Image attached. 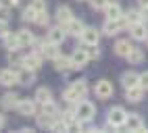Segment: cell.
<instances>
[{
	"label": "cell",
	"mask_w": 148,
	"mask_h": 133,
	"mask_svg": "<svg viewBox=\"0 0 148 133\" xmlns=\"http://www.w3.org/2000/svg\"><path fill=\"white\" fill-rule=\"evenodd\" d=\"M86 92H88L86 81H73V83H71V88L65 92V100H67V102H77L79 98L86 96Z\"/></svg>",
	"instance_id": "cell-1"
},
{
	"label": "cell",
	"mask_w": 148,
	"mask_h": 133,
	"mask_svg": "<svg viewBox=\"0 0 148 133\" xmlns=\"http://www.w3.org/2000/svg\"><path fill=\"white\" fill-rule=\"evenodd\" d=\"M125 121H127V112L121 106H115L108 110V125L111 127H121L125 125Z\"/></svg>",
	"instance_id": "cell-2"
},
{
	"label": "cell",
	"mask_w": 148,
	"mask_h": 133,
	"mask_svg": "<svg viewBox=\"0 0 148 133\" xmlns=\"http://www.w3.org/2000/svg\"><path fill=\"white\" fill-rule=\"evenodd\" d=\"M94 112H96L94 104H90V102H79V104H77V112H75V117L79 119V121H84V123H88V121H92V119H94Z\"/></svg>",
	"instance_id": "cell-3"
},
{
	"label": "cell",
	"mask_w": 148,
	"mask_h": 133,
	"mask_svg": "<svg viewBox=\"0 0 148 133\" xmlns=\"http://www.w3.org/2000/svg\"><path fill=\"white\" fill-rule=\"evenodd\" d=\"M123 25H127L125 19H106L104 25H102V29H104L106 35H115V33H119V29Z\"/></svg>",
	"instance_id": "cell-4"
},
{
	"label": "cell",
	"mask_w": 148,
	"mask_h": 133,
	"mask_svg": "<svg viewBox=\"0 0 148 133\" xmlns=\"http://www.w3.org/2000/svg\"><path fill=\"white\" fill-rule=\"evenodd\" d=\"M94 92H96V96H98V98L106 100V98H111V96H113V83H111V81H106V79H100V81L96 83Z\"/></svg>",
	"instance_id": "cell-5"
},
{
	"label": "cell",
	"mask_w": 148,
	"mask_h": 133,
	"mask_svg": "<svg viewBox=\"0 0 148 133\" xmlns=\"http://www.w3.org/2000/svg\"><path fill=\"white\" fill-rule=\"evenodd\" d=\"M88 58H90V54H88L86 48H79V50H75L73 56H71V62H73V69H82V66L88 62Z\"/></svg>",
	"instance_id": "cell-6"
},
{
	"label": "cell",
	"mask_w": 148,
	"mask_h": 133,
	"mask_svg": "<svg viewBox=\"0 0 148 133\" xmlns=\"http://www.w3.org/2000/svg\"><path fill=\"white\" fill-rule=\"evenodd\" d=\"M17 110H19V115H23V117H32L34 112H36V104L32 102V100H19V104H17Z\"/></svg>",
	"instance_id": "cell-7"
},
{
	"label": "cell",
	"mask_w": 148,
	"mask_h": 133,
	"mask_svg": "<svg viewBox=\"0 0 148 133\" xmlns=\"http://www.w3.org/2000/svg\"><path fill=\"white\" fill-rule=\"evenodd\" d=\"M125 127L130 129V131H146V129H144V121L138 117V115H127Z\"/></svg>",
	"instance_id": "cell-8"
},
{
	"label": "cell",
	"mask_w": 148,
	"mask_h": 133,
	"mask_svg": "<svg viewBox=\"0 0 148 133\" xmlns=\"http://www.w3.org/2000/svg\"><path fill=\"white\" fill-rule=\"evenodd\" d=\"M0 83H2V85L19 83V73H15L11 69H2V71H0Z\"/></svg>",
	"instance_id": "cell-9"
},
{
	"label": "cell",
	"mask_w": 148,
	"mask_h": 133,
	"mask_svg": "<svg viewBox=\"0 0 148 133\" xmlns=\"http://www.w3.org/2000/svg\"><path fill=\"white\" fill-rule=\"evenodd\" d=\"M121 83H123V88H134V85H140V75L134 73V71H127L121 75Z\"/></svg>",
	"instance_id": "cell-10"
},
{
	"label": "cell",
	"mask_w": 148,
	"mask_h": 133,
	"mask_svg": "<svg viewBox=\"0 0 148 133\" xmlns=\"http://www.w3.org/2000/svg\"><path fill=\"white\" fill-rule=\"evenodd\" d=\"M132 37H134V40H148V29H146V25L144 23H140V21H138V23H134L132 25Z\"/></svg>",
	"instance_id": "cell-11"
},
{
	"label": "cell",
	"mask_w": 148,
	"mask_h": 133,
	"mask_svg": "<svg viewBox=\"0 0 148 133\" xmlns=\"http://www.w3.org/2000/svg\"><path fill=\"white\" fill-rule=\"evenodd\" d=\"M98 31L94 29V27H86L84 29V33H82V40H84V44L86 46H94V44H98Z\"/></svg>",
	"instance_id": "cell-12"
},
{
	"label": "cell",
	"mask_w": 148,
	"mask_h": 133,
	"mask_svg": "<svg viewBox=\"0 0 148 133\" xmlns=\"http://www.w3.org/2000/svg\"><path fill=\"white\" fill-rule=\"evenodd\" d=\"M84 23L82 21H77V19H71L69 23H65V31H69L71 35H82L84 33Z\"/></svg>",
	"instance_id": "cell-13"
},
{
	"label": "cell",
	"mask_w": 148,
	"mask_h": 133,
	"mask_svg": "<svg viewBox=\"0 0 148 133\" xmlns=\"http://www.w3.org/2000/svg\"><path fill=\"white\" fill-rule=\"evenodd\" d=\"M142 92H144L142 85H134V88H127L125 98L130 100V102H140V100H142Z\"/></svg>",
	"instance_id": "cell-14"
},
{
	"label": "cell",
	"mask_w": 148,
	"mask_h": 133,
	"mask_svg": "<svg viewBox=\"0 0 148 133\" xmlns=\"http://www.w3.org/2000/svg\"><path fill=\"white\" fill-rule=\"evenodd\" d=\"M104 13H106V19H121V6L117 2H108L104 6Z\"/></svg>",
	"instance_id": "cell-15"
},
{
	"label": "cell",
	"mask_w": 148,
	"mask_h": 133,
	"mask_svg": "<svg viewBox=\"0 0 148 133\" xmlns=\"http://www.w3.org/2000/svg\"><path fill=\"white\" fill-rule=\"evenodd\" d=\"M132 48H134V46L130 44V40H119V42L115 44V54H119V56H127V54L132 52Z\"/></svg>",
	"instance_id": "cell-16"
},
{
	"label": "cell",
	"mask_w": 148,
	"mask_h": 133,
	"mask_svg": "<svg viewBox=\"0 0 148 133\" xmlns=\"http://www.w3.org/2000/svg\"><path fill=\"white\" fill-rule=\"evenodd\" d=\"M48 40H50L52 44H63V40H65V29L63 27H54V29H50V33H48Z\"/></svg>",
	"instance_id": "cell-17"
},
{
	"label": "cell",
	"mask_w": 148,
	"mask_h": 133,
	"mask_svg": "<svg viewBox=\"0 0 148 133\" xmlns=\"http://www.w3.org/2000/svg\"><path fill=\"white\" fill-rule=\"evenodd\" d=\"M56 19H58L63 25L69 23V21L73 19V17H71V8H69V6H58V8H56Z\"/></svg>",
	"instance_id": "cell-18"
},
{
	"label": "cell",
	"mask_w": 148,
	"mask_h": 133,
	"mask_svg": "<svg viewBox=\"0 0 148 133\" xmlns=\"http://www.w3.org/2000/svg\"><path fill=\"white\" fill-rule=\"evenodd\" d=\"M21 62H23V66H25V69H32V71L40 69V64H42L40 56H25V58H23Z\"/></svg>",
	"instance_id": "cell-19"
},
{
	"label": "cell",
	"mask_w": 148,
	"mask_h": 133,
	"mask_svg": "<svg viewBox=\"0 0 148 133\" xmlns=\"http://www.w3.org/2000/svg\"><path fill=\"white\" fill-rule=\"evenodd\" d=\"M54 66H56V71H67V69H73V62H71V58L56 56V58H54Z\"/></svg>",
	"instance_id": "cell-20"
},
{
	"label": "cell",
	"mask_w": 148,
	"mask_h": 133,
	"mask_svg": "<svg viewBox=\"0 0 148 133\" xmlns=\"http://www.w3.org/2000/svg\"><path fill=\"white\" fill-rule=\"evenodd\" d=\"M19 83H21V85L34 83V71H32V69H25V66H23V71L19 73Z\"/></svg>",
	"instance_id": "cell-21"
},
{
	"label": "cell",
	"mask_w": 148,
	"mask_h": 133,
	"mask_svg": "<svg viewBox=\"0 0 148 133\" xmlns=\"http://www.w3.org/2000/svg\"><path fill=\"white\" fill-rule=\"evenodd\" d=\"M127 60H130L132 64H140V62L144 60V52H142L140 48H132V52L127 54Z\"/></svg>",
	"instance_id": "cell-22"
},
{
	"label": "cell",
	"mask_w": 148,
	"mask_h": 133,
	"mask_svg": "<svg viewBox=\"0 0 148 133\" xmlns=\"http://www.w3.org/2000/svg\"><path fill=\"white\" fill-rule=\"evenodd\" d=\"M42 54L46 56V58H56V56H58V52H56V44L48 42L44 48H42Z\"/></svg>",
	"instance_id": "cell-23"
},
{
	"label": "cell",
	"mask_w": 148,
	"mask_h": 133,
	"mask_svg": "<svg viewBox=\"0 0 148 133\" xmlns=\"http://www.w3.org/2000/svg\"><path fill=\"white\" fill-rule=\"evenodd\" d=\"M36 100L40 102V104L50 102V90H48V88H40V90L36 92Z\"/></svg>",
	"instance_id": "cell-24"
},
{
	"label": "cell",
	"mask_w": 148,
	"mask_h": 133,
	"mask_svg": "<svg viewBox=\"0 0 148 133\" xmlns=\"http://www.w3.org/2000/svg\"><path fill=\"white\" fill-rule=\"evenodd\" d=\"M17 35H19V42H21V46H29V44L34 42V33L27 31V29H21Z\"/></svg>",
	"instance_id": "cell-25"
},
{
	"label": "cell",
	"mask_w": 148,
	"mask_h": 133,
	"mask_svg": "<svg viewBox=\"0 0 148 133\" xmlns=\"http://www.w3.org/2000/svg\"><path fill=\"white\" fill-rule=\"evenodd\" d=\"M4 42H6V48L8 50H17L19 46H21V42H19V35H4Z\"/></svg>",
	"instance_id": "cell-26"
},
{
	"label": "cell",
	"mask_w": 148,
	"mask_h": 133,
	"mask_svg": "<svg viewBox=\"0 0 148 133\" xmlns=\"http://www.w3.org/2000/svg\"><path fill=\"white\" fill-rule=\"evenodd\" d=\"M38 125L40 127H48V129H52V115H48V112H44V115H40L38 117Z\"/></svg>",
	"instance_id": "cell-27"
},
{
	"label": "cell",
	"mask_w": 148,
	"mask_h": 133,
	"mask_svg": "<svg viewBox=\"0 0 148 133\" xmlns=\"http://www.w3.org/2000/svg\"><path fill=\"white\" fill-rule=\"evenodd\" d=\"M2 104H4V108H17L19 100H17V96H15V94H6V96H4V100H2Z\"/></svg>",
	"instance_id": "cell-28"
},
{
	"label": "cell",
	"mask_w": 148,
	"mask_h": 133,
	"mask_svg": "<svg viewBox=\"0 0 148 133\" xmlns=\"http://www.w3.org/2000/svg\"><path fill=\"white\" fill-rule=\"evenodd\" d=\"M125 21L130 23V25L138 23V21H140V13H138V11H127L125 13Z\"/></svg>",
	"instance_id": "cell-29"
},
{
	"label": "cell",
	"mask_w": 148,
	"mask_h": 133,
	"mask_svg": "<svg viewBox=\"0 0 148 133\" xmlns=\"http://www.w3.org/2000/svg\"><path fill=\"white\" fill-rule=\"evenodd\" d=\"M29 6H32L36 13H42V11H46V0H32Z\"/></svg>",
	"instance_id": "cell-30"
},
{
	"label": "cell",
	"mask_w": 148,
	"mask_h": 133,
	"mask_svg": "<svg viewBox=\"0 0 148 133\" xmlns=\"http://www.w3.org/2000/svg\"><path fill=\"white\" fill-rule=\"evenodd\" d=\"M36 23H38V25H46V23H48V13H46V11L36 13Z\"/></svg>",
	"instance_id": "cell-31"
},
{
	"label": "cell",
	"mask_w": 148,
	"mask_h": 133,
	"mask_svg": "<svg viewBox=\"0 0 148 133\" xmlns=\"http://www.w3.org/2000/svg\"><path fill=\"white\" fill-rule=\"evenodd\" d=\"M23 19H25V21H36V11H34L32 6H29V8H25V13H23Z\"/></svg>",
	"instance_id": "cell-32"
},
{
	"label": "cell",
	"mask_w": 148,
	"mask_h": 133,
	"mask_svg": "<svg viewBox=\"0 0 148 133\" xmlns=\"http://www.w3.org/2000/svg\"><path fill=\"white\" fill-rule=\"evenodd\" d=\"M44 112H48V115L54 117V115H56V106H54L52 102H46V104H44Z\"/></svg>",
	"instance_id": "cell-33"
},
{
	"label": "cell",
	"mask_w": 148,
	"mask_h": 133,
	"mask_svg": "<svg viewBox=\"0 0 148 133\" xmlns=\"http://www.w3.org/2000/svg\"><path fill=\"white\" fill-rule=\"evenodd\" d=\"M90 4H92V8H104L108 4V0H90Z\"/></svg>",
	"instance_id": "cell-34"
},
{
	"label": "cell",
	"mask_w": 148,
	"mask_h": 133,
	"mask_svg": "<svg viewBox=\"0 0 148 133\" xmlns=\"http://www.w3.org/2000/svg\"><path fill=\"white\" fill-rule=\"evenodd\" d=\"M88 54H90V58H98V56H100V52H98V48H96V44H94V46H88Z\"/></svg>",
	"instance_id": "cell-35"
},
{
	"label": "cell",
	"mask_w": 148,
	"mask_h": 133,
	"mask_svg": "<svg viewBox=\"0 0 148 133\" xmlns=\"http://www.w3.org/2000/svg\"><path fill=\"white\" fill-rule=\"evenodd\" d=\"M69 127H67V123H63V121H58V123H54L52 125V131H67Z\"/></svg>",
	"instance_id": "cell-36"
},
{
	"label": "cell",
	"mask_w": 148,
	"mask_h": 133,
	"mask_svg": "<svg viewBox=\"0 0 148 133\" xmlns=\"http://www.w3.org/2000/svg\"><path fill=\"white\" fill-rule=\"evenodd\" d=\"M140 85H142L144 90H148V71L140 75Z\"/></svg>",
	"instance_id": "cell-37"
},
{
	"label": "cell",
	"mask_w": 148,
	"mask_h": 133,
	"mask_svg": "<svg viewBox=\"0 0 148 133\" xmlns=\"http://www.w3.org/2000/svg\"><path fill=\"white\" fill-rule=\"evenodd\" d=\"M0 21H8V8L0 6Z\"/></svg>",
	"instance_id": "cell-38"
},
{
	"label": "cell",
	"mask_w": 148,
	"mask_h": 133,
	"mask_svg": "<svg viewBox=\"0 0 148 133\" xmlns=\"http://www.w3.org/2000/svg\"><path fill=\"white\" fill-rule=\"evenodd\" d=\"M6 31H8V29H6V21H0V37H4Z\"/></svg>",
	"instance_id": "cell-39"
},
{
	"label": "cell",
	"mask_w": 148,
	"mask_h": 133,
	"mask_svg": "<svg viewBox=\"0 0 148 133\" xmlns=\"http://www.w3.org/2000/svg\"><path fill=\"white\" fill-rule=\"evenodd\" d=\"M138 2H140V6H142V8H146V6H148V0H138Z\"/></svg>",
	"instance_id": "cell-40"
},
{
	"label": "cell",
	"mask_w": 148,
	"mask_h": 133,
	"mask_svg": "<svg viewBox=\"0 0 148 133\" xmlns=\"http://www.w3.org/2000/svg\"><path fill=\"white\" fill-rule=\"evenodd\" d=\"M11 4H13V6H17V4H19V0H11Z\"/></svg>",
	"instance_id": "cell-41"
}]
</instances>
